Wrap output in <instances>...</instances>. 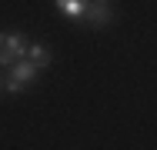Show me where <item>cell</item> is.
Segmentation results:
<instances>
[{"mask_svg": "<svg viewBox=\"0 0 157 150\" xmlns=\"http://www.w3.org/2000/svg\"><path fill=\"white\" fill-rule=\"evenodd\" d=\"M87 3H90V0H57V7H60L70 20H80L84 10H87Z\"/></svg>", "mask_w": 157, "mask_h": 150, "instance_id": "5b68a950", "label": "cell"}, {"mask_svg": "<svg viewBox=\"0 0 157 150\" xmlns=\"http://www.w3.org/2000/svg\"><path fill=\"white\" fill-rule=\"evenodd\" d=\"M114 13H117V7H114L110 0H90V3H87V10H84V17H80V24L100 30V27H110V24L117 20Z\"/></svg>", "mask_w": 157, "mask_h": 150, "instance_id": "7a4b0ae2", "label": "cell"}, {"mask_svg": "<svg viewBox=\"0 0 157 150\" xmlns=\"http://www.w3.org/2000/svg\"><path fill=\"white\" fill-rule=\"evenodd\" d=\"M24 54H27V40H24V33H17V30L0 33V67H13Z\"/></svg>", "mask_w": 157, "mask_h": 150, "instance_id": "6da1fadb", "label": "cell"}, {"mask_svg": "<svg viewBox=\"0 0 157 150\" xmlns=\"http://www.w3.org/2000/svg\"><path fill=\"white\" fill-rule=\"evenodd\" d=\"M37 73H40V67H33L30 60H17L13 70H10V77H7V90H10V93H20L27 84L37 80Z\"/></svg>", "mask_w": 157, "mask_h": 150, "instance_id": "3957f363", "label": "cell"}, {"mask_svg": "<svg viewBox=\"0 0 157 150\" xmlns=\"http://www.w3.org/2000/svg\"><path fill=\"white\" fill-rule=\"evenodd\" d=\"M27 60H30L33 67H40V70H44V67L50 63V50H47L44 43H27Z\"/></svg>", "mask_w": 157, "mask_h": 150, "instance_id": "277c9868", "label": "cell"}]
</instances>
